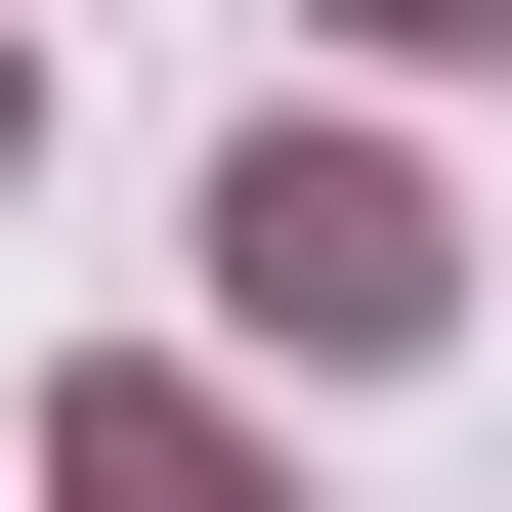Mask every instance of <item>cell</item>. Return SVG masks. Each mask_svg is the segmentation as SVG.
I'll return each instance as SVG.
<instances>
[{
  "label": "cell",
  "mask_w": 512,
  "mask_h": 512,
  "mask_svg": "<svg viewBox=\"0 0 512 512\" xmlns=\"http://www.w3.org/2000/svg\"><path fill=\"white\" fill-rule=\"evenodd\" d=\"M0 128H43V86H0Z\"/></svg>",
  "instance_id": "277c9868"
},
{
  "label": "cell",
  "mask_w": 512,
  "mask_h": 512,
  "mask_svg": "<svg viewBox=\"0 0 512 512\" xmlns=\"http://www.w3.org/2000/svg\"><path fill=\"white\" fill-rule=\"evenodd\" d=\"M342 43H512V0H342Z\"/></svg>",
  "instance_id": "3957f363"
},
{
  "label": "cell",
  "mask_w": 512,
  "mask_h": 512,
  "mask_svg": "<svg viewBox=\"0 0 512 512\" xmlns=\"http://www.w3.org/2000/svg\"><path fill=\"white\" fill-rule=\"evenodd\" d=\"M214 342H299V384H384V342H470V214H427L384 128H256V171H214Z\"/></svg>",
  "instance_id": "6da1fadb"
},
{
  "label": "cell",
  "mask_w": 512,
  "mask_h": 512,
  "mask_svg": "<svg viewBox=\"0 0 512 512\" xmlns=\"http://www.w3.org/2000/svg\"><path fill=\"white\" fill-rule=\"evenodd\" d=\"M43 512H299V470H256L214 384H86V427H43Z\"/></svg>",
  "instance_id": "7a4b0ae2"
}]
</instances>
